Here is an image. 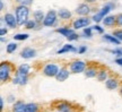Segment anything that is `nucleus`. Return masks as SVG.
<instances>
[{"label": "nucleus", "instance_id": "1", "mask_svg": "<svg viewBox=\"0 0 122 112\" xmlns=\"http://www.w3.org/2000/svg\"><path fill=\"white\" fill-rule=\"evenodd\" d=\"M15 16L17 19L18 25H25L26 22L28 21V16H30V8L28 6H23L19 5L15 8Z\"/></svg>", "mask_w": 122, "mask_h": 112}, {"label": "nucleus", "instance_id": "2", "mask_svg": "<svg viewBox=\"0 0 122 112\" xmlns=\"http://www.w3.org/2000/svg\"><path fill=\"white\" fill-rule=\"evenodd\" d=\"M13 70V66L7 61H2L0 64V80H1V83H5L8 80L11 76Z\"/></svg>", "mask_w": 122, "mask_h": 112}, {"label": "nucleus", "instance_id": "3", "mask_svg": "<svg viewBox=\"0 0 122 112\" xmlns=\"http://www.w3.org/2000/svg\"><path fill=\"white\" fill-rule=\"evenodd\" d=\"M58 13L56 10H49L48 13L45 14V18L43 21V26L45 27H52L57 24V21H58Z\"/></svg>", "mask_w": 122, "mask_h": 112}, {"label": "nucleus", "instance_id": "4", "mask_svg": "<svg viewBox=\"0 0 122 112\" xmlns=\"http://www.w3.org/2000/svg\"><path fill=\"white\" fill-rule=\"evenodd\" d=\"M87 68V64L83 60H74L69 66L70 71L72 74H80L84 73Z\"/></svg>", "mask_w": 122, "mask_h": 112}, {"label": "nucleus", "instance_id": "5", "mask_svg": "<svg viewBox=\"0 0 122 112\" xmlns=\"http://www.w3.org/2000/svg\"><path fill=\"white\" fill-rule=\"evenodd\" d=\"M59 66L56 65V64H46V65L43 67V74L48 77H56L57 76L58 71H59Z\"/></svg>", "mask_w": 122, "mask_h": 112}, {"label": "nucleus", "instance_id": "6", "mask_svg": "<svg viewBox=\"0 0 122 112\" xmlns=\"http://www.w3.org/2000/svg\"><path fill=\"white\" fill-rule=\"evenodd\" d=\"M91 18L88 17H79L77 19H75L74 23H72V27H74V30H80V28H85V27H87L89 26L91 24Z\"/></svg>", "mask_w": 122, "mask_h": 112}, {"label": "nucleus", "instance_id": "7", "mask_svg": "<svg viewBox=\"0 0 122 112\" xmlns=\"http://www.w3.org/2000/svg\"><path fill=\"white\" fill-rule=\"evenodd\" d=\"M2 19L6 23V25L8 26V27H10V28H16L17 27V25H18L17 19H16V16L13 15V14H10V13L5 14Z\"/></svg>", "mask_w": 122, "mask_h": 112}, {"label": "nucleus", "instance_id": "8", "mask_svg": "<svg viewBox=\"0 0 122 112\" xmlns=\"http://www.w3.org/2000/svg\"><path fill=\"white\" fill-rule=\"evenodd\" d=\"M70 73H71V71H69V69H68V68L62 67V68L59 69L57 76H56V79H57L58 82H65V80H67V79H68Z\"/></svg>", "mask_w": 122, "mask_h": 112}, {"label": "nucleus", "instance_id": "9", "mask_svg": "<svg viewBox=\"0 0 122 112\" xmlns=\"http://www.w3.org/2000/svg\"><path fill=\"white\" fill-rule=\"evenodd\" d=\"M56 110H57L58 112H72L74 108H72V105H71L70 103L62 101V102L57 103V105H56Z\"/></svg>", "mask_w": 122, "mask_h": 112}, {"label": "nucleus", "instance_id": "10", "mask_svg": "<svg viewBox=\"0 0 122 112\" xmlns=\"http://www.w3.org/2000/svg\"><path fill=\"white\" fill-rule=\"evenodd\" d=\"M27 82H28V76L27 75H20V74H16L15 77L13 78V83L15 85H20V86H24L26 85Z\"/></svg>", "mask_w": 122, "mask_h": 112}, {"label": "nucleus", "instance_id": "11", "mask_svg": "<svg viewBox=\"0 0 122 112\" xmlns=\"http://www.w3.org/2000/svg\"><path fill=\"white\" fill-rule=\"evenodd\" d=\"M91 7L88 6L87 4H80L78 5V7L76 8V14H78V15H80V16H87L88 14L91 13Z\"/></svg>", "mask_w": 122, "mask_h": 112}, {"label": "nucleus", "instance_id": "12", "mask_svg": "<svg viewBox=\"0 0 122 112\" xmlns=\"http://www.w3.org/2000/svg\"><path fill=\"white\" fill-rule=\"evenodd\" d=\"M105 86L107 90H115L119 87V80L115 77H110L105 80Z\"/></svg>", "mask_w": 122, "mask_h": 112}, {"label": "nucleus", "instance_id": "13", "mask_svg": "<svg viewBox=\"0 0 122 112\" xmlns=\"http://www.w3.org/2000/svg\"><path fill=\"white\" fill-rule=\"evenodd\" d=\"M36 52H35L34 49L32 48H24L20 52V57L24 58V59H30V58H34Z\"/></svg>", "mask_w": 122, "mask_h": 112}, {"label": "nucleus", "instance_id": "14", "mask_svg": "<svg viewBox=\"0 0 122 112\" xmlns=\"http://www.w3.org/2000/svg\"><path fill=\"white\" fill-rule=\"evenodd\" d=\"M84 73H85V76L87 78H94L97 76L98 69L96 68L95 66H87V68H86V70Z\"/></svg>", "mask_w": 122, "mask_h": 112}, {"label": "nucleus", "instance_id": "15", "mask_svg": "<svg viewBox=\"0 0 122 112\" xmlns=\"http://www.w3.org/2000/svg\"><path fill=\"white\" fill-rule=\"evenodd\" d=\"M103 24H104V26H107V27H112V26L117 25V16H113V15L105 16V18L103 19Z\"/></svg>", "mask_w": 122, "mask_h": 112}, {"label": "nucleus", "instance_id": "16", "mask_svg": "<svg viewBox=\"0 0 122 112\" xmlns=\"http://www.w3.org/2000/svg\"><path fill=\"white\" fill-rule=\"evenodd\" d=\"M78 51L76 48L72 45V44H65L63 47L61 48V49H59L57 51L58 54H62V53H68V52H76Z\"/></svg>", "mask_w": 122, "mask_h": 112}, {"label": "nucleus", "instance_id": "17", "mask_svg": "<svg viewBox=\"0 0 122 112\" xmlns=\"http://www.w3.org/2000/svg\"><path fill=\"white\" fill-rule=\"evenodd\" d=\"M58 16L63 19V21H67V19H70L71 18V11L68 10L67 8H60L58 10Z\"/></svg>", "mask_w": 122, "mask_h": 112}, {"label": "nucleus", "instance_id": "18", "mask_svg": "<svg viewBox=\"0 0 122 112\" xmlns=\"http://www.w3.org/2000/svg\"><path fill=\"white\" fill-rule=\"evenodd\" d=\"M114 8V4H112V2H109V4H105L103 7H102V9H101L98 13L103 16V17L105 18V16H107L109 15V13L112 10V9Z\"/></svg>", "mask_w": 122, "mask_h": 112}, {"label": "nucleus", "instance_id": "19", "mask_svg": "<svg viewBox=\"0 0 122 112\" xmlns=\"http://www.w3.org/2000/svg\"><path fill=\"white\" fill-rule=\"evenodd\" d=\"M103 40H105L106 42H109V43H111V44H114V45H119V44L121 43V41L117 39L113 34H112V35H111V34L103 35Z\"/></svg>", "mask_w": 122, "mask_h": 112}, {"label": "nucleus", "instance_id": "20", "mask_svg": "<svg viewBox=\"0 0 122 112\" xmlns=\"http://www.w3.org/2000/svg\"><path fill=\"white\" fill-rule=\"evenodd\" d=\"M25 105L23 101H16L13 105V112H25Z\"/></svg>", "mask_w": 122, "mask_h": 112}, {"label": "nucleus", "instance_id": "21", "mask_svg": "<svg viewBox=\"0 0 122 112\" xmlns=\"http://www.w3.org/2000/svg\"><path fill=\"white\" fill-rule=\"evenodd\" d=\"M97 79L100 80V82H105L107 78H109V71L104 68H101L98 69V73H97Z\"/></svg>", "mask_w": 122, "mask_h": 112}, {"label": "nucleus", "instance_id": "22", "mask_svg": "<svg viewBox=\"0 0 122 112\" xmlns=\"http://www.w3.org/2000/svg\"><path fill=\"white\" fill-rule=\"evenodd\" d=\"M75 32V30H72V28H70V27H66V26H63V27H60V28H57V33H59V34L63 35L65 37H68L70 34H72Z\"/></svg>", "mask_w": 122, "mask_h": 112}, {"label": "nucleus", "instance_id": "23", "mask_svg": "<svg viewBox=\"0 0 122 112\" xmlns=\"http://www.w3.org/2000/svg\"><path fill=\"white\" fill-rule=\"evenodd\" d=\"M30 71V65H27V64H23V65H20L17 68V70H16V74H20V75H27V76H28Z\"/></svg>", "mask_w": 122, "mask_h": 112}, {"label": "nucleus", "instance_id": "24", "mask_svg": "<svg viewBox=\"0 0 122 112\" xmlns=\"http://www.w3.org/2000/svg\"><path fill=\"white\" fill-rule=\"evenodd\" d=\"M40 111V107L36 103H26L25 105V112H39Z\"/></svg>", "mask_w": 122, "mask_h": 112}, {"label": "nucleus", "instance_id": "25", "mask_svg": "<svg viewBox=\"0 0 122 112\" xmlns=\"http://www.w3.org/2000/svg\"><path fill=\"white\" fill-rule=\"evenodd\" d=\"M33 17H34V19L37 23H43L44 18H45V15H44V13L42 10H36V11L33 13Z\"/></svg>", "mask_w": 122, "mask_h": 112}, {"label": "nucleus", "instance_id": "26", "mask_svg": "<svg viewBox=\"0 0 122 112\" xmlns=\"http://www.w3.org/2000/svg\"><path fill=\"white\" fill-rule=\"evenodd\" d=\"M18 48V44L15 43V42H10V43L7 44V47H6V51H7V53H13V52H15L16 50H17Z\"/></svg>", "mask_w": 122, "mask_h": 112}, {"label": "nucleus", "instance_id": "27", "mask_svg": "<svg viewBox=\"0 0 122 112\" xmlns=\"http://www.w3.org/2000/svg\"><path fill=\"white\" fill-rule=\"evenodd\" d=\"M28 37H30V35L26 33H18V34L14 35V40H16V41H24V40H27Z\"/></svg>", "mask_w": 122, "mask_h": 112}, {"label": "nucleus", "instance_id": "28", "mask_svg": "<svg viewBox=\"0 0 122 112\" xmlns=\"http://www.w3.org/2000/svg\"><path fill=\"white\" fill-rule=\"evenodd\" d=\"M36 24H37V22L35 19H28L26 22V24H25V28H27V30H34L36 27Z\"/></svg>", "mask_w": 122, "mask_h": 112}, {"label": "nucleus", "instance_id": "29", "mask_svg": "<svg viewBox=\"0 0 122 112\" xmlns=\"http://www.w3.org/2000/svg\"><path fill=\"white\" fill-rule=\"evenodd\" d=\"M83 34L85 37H92L93 36V27L87 26V27L83 28Z\"/></svg>", "mask_w": 122, "mask_h": 112}, {"label": "nucleus", "instance_id": "30", "mask_svg": "<svg viewBox=\"0 0 122 112\" xmlns=\"http://www.w3.org/2000/svg\"><path fill=\"white\" fill-rule=\"evenodd\" d=\"M18 5H23V6H30L33 4V0H15Z\"/></svg>", "mask_w": 122, "mask_h": 112}, {"label": "nucleus", "instance_id": "31", "mask_svg": "<svg viewBox=\"0 0 122 112\" xmlns=\"http://www.w3.org/2000/svg\"><path fill=\"white\" fill-rule=\"evenodd\" d=\"M93 31H95V32L100 33V34H103V33H104V28H103L102 26L97 25V24H95V25L93 26Z\"/></svg>", "mask_w": 122, "mask_h": 112}, {"label": "nucleus", "instance_id": "32", "mask_svg": "<svg viewBox=\"0 0 122 112\" xmlns=\"http://www.w3.org/2000/svg\"><path fill=\"white\" fill-rule=\"evenodd\" d=\"M113 35L117 37L118 40H120L122 42V30H115L113 32Z\"/></svg>", "mask_w": 122, "mask_h": 112}, {"label": "nucleus", "instance_id": "33", "mask_svg": "<svg viewBox=\"0 0 122 112\" xmlns=\"http://www.w3.org/2000/svg\"><path fill=\"white\" fill-rule=\"evenodd\" d=\"M78 37H79V36H78V34H77L76 32H74L72 34H70L69 36L67 37V40H68L69 42H71V41H76V40H78Z\"/></svg>", "mask_w": 122, "mask_h": 112}, {"label": "nucleus", "instance_id": "34", "mask_svg": "<svg viewBox=\"0 0 122 112\" xmlns=\"http://www.w3.org/2000/svg\"><path fill=\"white\" fill-rule=\"evenodd\" d=\"M112 53H113L114 56H117L118 58L119 57H122V48H117V49L112 50Z\"/></svg>", "mask_w": 122, "mask_h": 112}, {"label": "nucleus", "instance_id": "35", "mask_svg": "<svg viewBox=\"0 0 122 112\" xmlns=\"http://www.w3.org/2000/svg\"><path fill=\"white\" fill-rule=\"evenodd\" d=\"M117 25L119 27H122V14H119L117 16Z\"/></svg>", "mask_w": 122, "mask_h": 112}, {"label": "nucleus", "instance_id": "36", "mask_svg": "<svg viewBox=\"0 0 122 112\" xmlns=\"http://www.w3.org/2000/svg\"><path fill=\"white\" fill-rule=\"evenodd\" d=\"M86 51H87V47H85V45H81V47L78 49V51H77V52H78L79 54H83V53H85Z\"/></svg>", "mask_w": 122, "mask_h": 112}, {"label": "nucleus", "instance_id": "37", "mask_svg": "<svg viewBox=\"0 0 122 112\" xmlns=\"http://www.w3.org/2000/svg\"><path fill=\"white\" fill-rule=\"evenodd\" d=\"M7 33H8V30L6 27H1L0 28V36H5Z\"/></svg>", "mask_w": 122, "mask_h": 112}, {"label": "nucleus", "instance_id": "38", "mask_svg": "<svg viewBox=\"0 0 122 112\" xmlns=\"http://www.w3.org/2000/svg\"><path fill=\"white\" fill-rule=\"evenodd\" d=\"M7 101H8L9 103H15L16 101H15V96L14 95H9L8 99H7Z\"/></svg>", "mask_w": 122, "mask_h": 112}, {"label": "nucleus", "instance_id": "39", "mask_svg": "<svg viewBox=\"0 0 122 112\" xmlns=\"http://www.w3.org/2000/svg\"><path fill=\"white\" fill-rule=\"evenodd\" d=\"M115 64L119 66H122V57H119V58L115 59Z\"/></svg>", "mask_w": 122, "mask_h": 112}, {"label": "nucleus", "instance_id": "40", "mask_svg": "<svg viewBox=\"0 0 122 112\" xmlns=\"http://www.w3.org/2000/svg\"><path fill=\"white\" fill-rule=\"evenodd\" d=\"M0 110L1 111L4 110V99L2 97H0Z\"/></svg>", "mask_w": 122, "mask_h": 112}, {"label": "nucleus", "instance_id": "41", "mask_svg": "<svg viewBox=\"0 0 122 112\" xmlns=\"http://www.w3.org/2000/svg\"><path fill=\"white\" fill-rule=\"evenodd\" d=\"M4 8H5V4L1 1V2H0V10H2Z\"/></svg>", "mask_w": 122, "mask_h": 112}, {"label": "nucleus", "instance_id": "42", "mask_svg": "<svg viewBox=\"0 0 122 112\" xmlns=\"http://www.w3.org/2000/svg\"><path fill=\"white\" fill-rule=\"evenodd\" d=\"M85 1H86L87 4H92V2H95L96 0H85Z\"/></svg>", "mask_w": 122, "mask_h": 112}, {"label": "nucleus", "instance_id": "43", "mask_svg": "<svg viewBox=\"0 0 122 112\" xmlns=\"http://www.w3.org/2000/svg\"><path fill=\"white\" fill-rule=\"evenodd\" d=\"M1 42H2V43H5V42H6V39H5L4 36H1Z\"/></svg>", "mask_w": 122, "mask_h": 112}, {"label": "nucleus", "instance_id": "44", "mask_svg": "<svg viewBox=\"0 0 122 112\" xmlns=\"http://www.w3.org/2000/svg\"><path fill=\"white\" fill-rule=\"evenodd\" d=\"M120 94L122 95V85H121V87H120Z\"/></svg>", "mask_w": 122, "mask_h": 112}]
</instances>
